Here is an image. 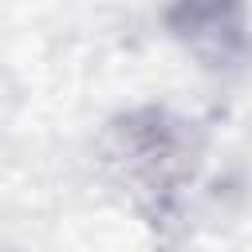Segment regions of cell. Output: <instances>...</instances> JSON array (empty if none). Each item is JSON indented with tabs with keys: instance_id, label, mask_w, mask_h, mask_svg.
<instances>
[{
	"instance_id": "1",
	"label": "cell",
	"mask_w": 252,
	"mask_h": 252,
	"mask_svg": "<svg viewBox=\"0 0 252 252\" xmlns=\"http://www.w3.org/2000/svg\"><path fill=\"white\" fill-rule=\"evenodd\" d=\"M161 20L181 51L213 75H228L252 55L248 0H169Z\"/></svg>"
}]
</instances>
